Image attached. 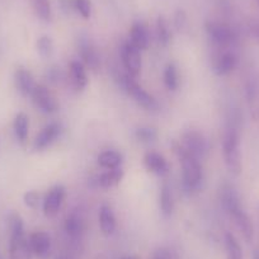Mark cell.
I'll return each mask as SVG.
<instances>
[{"label": "cell", "mask_w": 259, "mask_h": 259, "mask_svg": "<svg viewBox=\"0 0 259 259\" xmlns=\"http://www.w3.org/2000/svg\"><path fill=\"white\" fill-rule=\"evenodd\" d=\"M79 54H80L81 62H83L84 66L93 71L98 70L99 66H101V59H99L98 52L94 49L93 45L89 44V42H81L80 46H79Z\"/></svg>", "instance_id": "obj_17"}, {"label": "cell", "mask_w": 259, "mask_h": 259, "mask_svg": "<svg viewBox=\"0 0 259 259\" xmlns=\"http://www.w3.org/2000/svg\"><path fill=\"white\" fill-rule=\"evenodd\" d=\"M23 201L27 207L32 208V210H37L39 207V203H41V196H39L38 192L28 191L27 193H24Z\"/></svg>", "instance_id": "obj_32"}, {"label": "cell", "mask_w": 259, "mask_h": 259, "mask_svg": "<svg viewBox=\"0 0 259 259\" xmlns=\"http://www.w3.org/2000/svg\"><path fill=\"white\" fill-rule=\"evenodd\" d=\"M225 248L226 254H228L226 259H243V250H241L240 244L231 233L225 234Z\"/></svg>", "instance_id": "obj_26"}, {"label": "cell", "mask_w": 259, "mask_h": 259, "mask_svg": "<svg viewBox=\"0 0 259 259\" xmlns=\"http://www.w3.org/2000/svg\"><path fill=\"white\" fill-rule=\"evenodd\" d=\"M121 85L124 89V92L140 107L148 109V111H155L158 108V102H156V99L151 94H149L143 87L139 85L135 81V78L126 74V75L122 76Z\"/></svg>", "instance_id": "obj_4"}, {"label": "cell", "mask_w": 259, "mask_h": 259, "mask_svg": "<svg viewBox=\"0 0 259 259\" xmlns=\"http://www.w3.org/2000/svg\"><path fill=\"white\" fill-rule=\"evenodd\" d=\"M32 253L38 259H49L51 254V238L45 231H36L29 236Z\"/></svg>", "instance_id": "obj_12"}, {"label": "cell", "mask_w": 259, "mask_h": 259, "mask_svg": "<svg viewBox=\"0 0 259 259\" xmlns=\"http://www.w3.org/2000/svg\"><path fill=\"white\" fill-rule=\"evenodd\" d=\"M31 98L34 106L44 113H54V112L57 111L59 104H57L56 98L50 92V89L47 87L42 85V84L34 87Z\"/></svg>", "instance_id": "obj_8"}, {"label": "cell", "mask_w": 259, "mask_h": 259, "mask_svg": "<svg viewBox=\"0 0 259 259\" xmlns=\"http://www.w3.org/2000/svg\"><path fill=\"white\" fill-rule=\"evenodd\" d=\"M248 32L250 37L259 42V22H250L248 24Z\"/></svg>", "instance_id": "obj_35"}, {"label": "cell", "mask_w": 259, "mask_h": 259, "mask_svg": "<svg viewBox=\"0 0 259 259\" xmlns=\"http://www.w3.org/2000/svg\"><path fill=\"white\" fill-rule=\"evenodd\" d=\"M144 166L146 170L156 176H164L168 173V163L163 155L154 151H149L144 156Z\"/></svg>", "instance_id": "obj_16"}, {"label": "cell", "mask_w": 259, "mask_h": 259, "mask_svg": "<svg viewBox=\"0 0 259 259\" xmlns=\"http://www.w3.org/2000/svg\"><path fill=\"white\" fill-rule=\"evenodd\" d=\"M123 178V170L121 168L109 169L104 171L101 176L97 177V186L101 188H111V187L117 186Z\"/></svg>", "instance_id": "obj_22"}, {"label": "cell", "mask_w": 259, "mask_h": 259, "mask_svg": "<svg viewBox=\"0 0 259 259\" xmlns=\"http://www.w3.org/2000/svg\"><path fill=\"white\" fill-rule=\"evenodd\" d=\"M221 202H223L224 208H225V211L228 213L233 212L236 208L241 207L238 192L230 184H225L223 187V189H221Z\"/></svg>", "instance_id": "obj_20"}, {"label": "cell", "mask_w": 259, "mask_h": 259, "mask_svg": "<svg viewBox=\"0 0 259 259\" xmlns=\"http://www.w3.org/2000/svg\"><path fill=\"white\" fill-rule=\"evenodd\" d=\"M65 200V188L62 186H55L50 189L42 201L44 213L47 218H54L61 208Z\"/></svg>", "instance_id": "obj_10"}, {"label": "cell", "mask_w": 259, "mask_h": 259, "mask_svg": "<svg viewBox=\"0 0 259 259\" xmlns=\"http://www.w3.org/2000/svg\"><path fill=\"white\" fill-rule=\"evenodd\" d=\"M149 32L145 24L136 22L130 31V42L135 47H138L140 51H144L149 47Z\"/></svg>", "instance_id": "obj_18"}, {"label": "cell", "mask_w": 259, "mask_h": 259, "mask_svg": "<svg viewBox=\"0 0 259 259\" xmlns=\"http://www.w3.org/2000/svg\"><path fill=\"white\" fill-rule=\"evenodd\" d=\"M174 22H176V27L178 29H182L184 27V24H186V14H184V12L182 11H178L176 14V19H174Z\"/></svg>", "instance_id": "obj_36"}, {"label": "cell", "mask_w": 259, "mask_h": 259, "mask_svg": "<svg viewBox=\"0 0 259 259\" xmlns=\"http://www.w3.org/2000/svg\"><path fill=\"white\" fill-rule=\"evenodd\" d=\"M229 215L233 219L234 224H235L238 230L241 233L243 238L245 239V241L251 243L254 238V226L250 218L248 216V213L243 210V207H239L236 210H234L233 212L229 213Z\"/></svg>", "instance_id": "obj_13"}, {"label": "cell", "mask_w": 259, "mask_h": 259, "mask_svg": "<svg viewBox=\"0 0 259 259\" xmlns=\"http://www.w3.org/2000/svg\"><path fill=\"white\" fill-rule=\"evenodd\" d=\"M258 2H259V0H258Z\"/></svg>", "instance_id": "obj_42"}, {"label": "cell", "mask_w": 259, "mask_h": 259, "mask_svg": "<svg viewBox=\"0 0 259 259\" xmlns=\"http://www.w3.org/2000/svg\"><path fill=\"white\" fill-rule=\"evenodd\" d=\"M121 57L122 64H123L127 74L130 76H133V78H138L141 71V66H143V59H141L140 50L128 41L122 47Z\"/></svg>", "instance_id": "obj_7"}, {"label": "cell", "mask_w": 259, "mask_h": 259, "mask_svg": "<svg viewBox=\"0 0 259 259\" xmlns=\"http://www.w3.org/2000/svg\"><path fill=\"white\" fill-rule=\"evenodd\" d=\"M136 139L141 143H151V141L155 140L158 138V133H156L155 128H151V127H140V128L136 130Z\"/></svg>", "instance_id": "obj_31"}, {"label": "cell", "mask_w": 259, "mask_h": 259, "mask_svg": "<svg viewBox=\"0 0 259 259\" xmlns=\"http://www.w3.org/2000/svg\"><path fill=\"white\" fill-rule=\"evenodd\" d=\"M74 7L83 18L88 19L92 14L91 0H74Z\"/></svg>", "instance_id": "obj_33"}, {"label": "cell", "mask_w": 259, "mask_h": 259, "mask_svg": "<svg viewBox=\"0 0 259 259\" xmlns=\"http://www.w3.org/2000/svg\"><path fill=\"white\" fill-rule=\"evenodd\" d=\"M206 32L218 49H233L236 44V34L231 27L220 22H207Z\"/></svg>", "instance_id": "obj_5"}, {"label": "cell", "mask_w": 259, "mask_h": 259, "mask_svg": "<svg viewBox=\"0 0 259 259\" xmlns=\"http://www.w3.org/2000/svg\"><path fill=\"white\" fill-rule=\"evenodd\" d=\"M99 226L104 235H112L116 231L117 223L112 208L107 205H102L99 208Z\"/></svg>", "instance_id": "obj_19"}, {"label": "cell", "mask_w": 259, "mask_h": 259, "mask_svg": "<svg viewBox=\"0 0 259 259\" xmlns=\"http://www.w3.org/2000/svg\"><path fill=\"white\" fill-rule=\"evenodd\" d=\"M181 145L198 160L205 159L208 154L207 139L203 136V134L196 130H189L182 135Z\"/></svg>", "instance_id": "obj_6"}, {"label": "cell", "mask_w": 259, "mask_h": 259, "mask_svg": "<svg viewBox=\"0 0 259 259\" xmlns=\"http://www.w3.org/2000/svg\"><path fill=\"white\" fill-rule=\"evenodd\" d=\"M174 151L178 155L179 161L182 164V174H183V184L187 191L200 189L201 183L203 181L202 166L200 160L189 154L181 144L174 145Z\"/></svg>", "instance_id": "obj_2"}, {"label": "cell", "mask_w": 259, "mask_h": 259, "mask_svg": "<svg viewBox=\"0 0 259 259\" xmlns=\"http://www.w3.org/2000/svg\"><path fill=\"white\" fill-rule=\"evenodd\" d=\"M60 134H61V126L59 123L51 122V123L46 124L34 138L33 150L42 151L49 148V146H51L57 140Z\"/></svg>", "instance_id": "obj_11"}, {"label": "cell", "mask_w": 259, "mask_h": 259, "mask_svg": "<svg viewBox=\"0 0 259 259\" xmlns=\"http://www.w3.org/2000/svg\"><path fill=\"white\" fill-rule=\"evenodd\" d=\"M253 259H259V250L253 251Z\"/></svg>", "instance_id": "obj_38"}, {"label": "cell", "mask_w": 259, "mask_h": 259, "mask_svg": "<svg viewBox=\"0 0 259 259\" xmlns=\"http://www.w3.org/2000/svg\"><path fill=\"white\" fill-rule=\"evenodd\" d=\"M223 154L228 170L234 176H239L241 173L243 165H241L240 139H239V133L235 127L226 128L223 140Z\"/></svg>", "instance_id": "obj_3"}, {"label": "cell", "mask_w": 259, "mask_h": 259, "mask_svg": "<svg viewBox=\"0 0 259 259\" xmlns=\"http://www.w3.org/2000/svg\"><path fill=\"white\" fill-rule=\"evenodd\" d=\"M13 130L18 143L24 145L27 143V139H28L29 130V118L26 113H23V112L17 113L13 121Z\"/></svg>", "instance_id": "obj_21"}, {"label": "cell", "mask_w": 259, "mask_h": 259, "mask_svg": "<svg viewBox=\"0 0 259 259\" xmlns=\"http://www.w3.org/2000/svg\"><path fill=\"white\" fill-rule=\"evenodd\" d=\"M37 51L42 57H50L54 52V42L49 36L39 37L37 41Z\"/></svg>", "instance_id": "obj_30"}, {"label": "cell", "mask_w": 259, "mask_h": 259, "mask_svg": "<svg viewBox=\"0 0 259 259\" xmlns=\"http://www.w3.org/2000/svg\"><path fill=\"white\" fill-rule=\"evenodd\" d=\"M122 259H136V258H134V256H124V258Z\"/></svg>", "instance_id": "obj_39"}, {"label": "cell", "mask_w": 259, "mask_h": 259, "mask_svg": "<svg viewBox=\"0 0 259 259\" xmlns=\"http://www.w3.org/2000/svg\"><path fill=\"white\" fill-rule=\"evenodd\" d=\"M9 225V259H32L29 239L26 238L24 224L18 213H11Z\"/></svg>", "instance_id": "obj_1"}, {"label": "cell", "mask_w": 259, "mask_h": 259, "mask_svg": "<svg viewBox=\"0 0 259 259\" xmlns=\"http://www.w3.org/2000/svg\"><path fill=\"white\" fill-rule=\"evenodd\" d=\"M153 259H171V255H170V253L166 250V249L160 248V249H158L155 253H154Z\"/></svg>", "instance_id": "obj_37"}, {"label": "cell", "mask_w": 259, "mask_h": 259, "mask_svg": "<svg viewBox=\"0 0 259 259\" xmlns=\"http://www.w3.org/2000/svg\"><path fill=\"white\" fill-rule=\"evenodd\" d=\"M0 259H4V258H3V256H2V254H0Z\"/></svg>", "instance_id": "obj_41"}, {"label": "cell", "mask_w": 259, "mask_h": 259, "mask_svg": "<svg viewBox=\"0 0 259 259\" xmlns=\"http://www.w3.org/2000/svg\"><path fill=\"white\" fill-rule=\"evenodd\" d=\"M65 231L71 238H80L84 231V223L78 215H70L65 220Z\"/></svg>", "instance_id": "obj_25"}, {"label": "cell", "mask_w": 259, "mask_h": 259, "mask_svg": "<svg viewBox=\"0 0 259 259\" xmlns=\"http://www.w3.org/2000/svg\"><path fill=\"white\" fill-rule=\"evenodd\" d=\"M256 211H258V219H259V206H258V208H256Z\"/></svg>", "instance_id": "obj_40"}, {"label": "cell", "mask_w": 259, "mask_h": 259, "mask_svg": "<svg viewBox=\"0 0 259 259\" xmlns=\"http://www.w3.org/2000/svg\"><path fill=\"white\" fill-rule=\"evenodd\" d=\"M164 84L169 91H177V88H178V71H177L174 64L166 65L165 70H164Z\"/></svg>", "instance_id": "obj_28"}, {"label": "cell", "mask_w": 259, "mask_h": 259, "mask_svg": "<svg viewBox=\"0 0 259 259\" xmlns=\"http://www.w3.org/2000/svg\"><path fill=\"white\" fill-rule=\"evenodd\" d=\"M159 205H160L161 213H163L165 218L171 216V213H173L174 211V198L170 187L166 186V184H164V186L161 187L160 197H159Z\"/></svg>", "instance_id": "obj_23"}, {"label": "cell", "mask_w": 259, "mask_h": 259, "mask_svg": "<svg viewBox=\"0 0 259 259\" xmlns=\"http://www.w3.org/2000/svg\"><path fill=\"white\" fill-rule=\"evenodd\" d=\"M14 83H16L17 91L23 97H31L32 92L36 87L33 75L28 69L23 68V66L17 68L16 73H14Z\"/></svg>", "instance_id": "obj_15"}, {"label": "cell", "mask_w": 259, "mask_h": 259, "mask_svg": "<svg viewBox=\"0 0 259 259\" xmlns=\"http://www.w3.org/2000/svg\"><path fill=\"white\" fill-rule=\"evenodd\" d=\"M69 80H70L71 87L75 92H81L87 88L88 84V76H87L85 66L83 62L74 60L70 62L69 66Z\"/></svg>", "instance_id": "obj_14"}, {"label": "cell", "mask_w": 259, "mask_h": 259, "mask_svg": "<svg viewBox=\"0 0 259 259\" xmlns=\"http://www.w3.org/2000/svg\"><path fill=\"white\" fill-rule=\"evenodd\" d=\"M156 37H158V41L161 46H168V44L170 42L171 32L168 22L164 17H159L158 21H156Z\"/></svg>", "instance_id": "obj_27"}, {"label": "cell", "mask_w": 259, "mask_h": 259, "mask_svg": "<svg viewBox=\"0 0 259 259\" xmlns=\"http://www.w3.org/2000/svg\"><path fill=\"white\" fill-rule=\"evenodd\" d=\"M219 54L213 60V71L216 75L224 76L234 71L238 65V56L233 49H219Z\"/></svg>", "instance_id": "obj_9"}, {"label": "cell", "mask_w": 259, "mask_h": 259, "mask_svg": "<svg viewBox=\"0 0 259 259\" xmlns=\"http://www.w3.org/2000/svg\"><path fill=\"white\" fill-rule=\"evenodd\" d=\"M98 164L107 170L119 168V165L122 164V155L114 150L103 151L102 154H99Z\"/></svg>", "instance_id": "obj_24"}, {"label": "cell", "mask_w": 259, "mask_h": 259, "mask_svg": "<svg viewBox=\"0 0 259 259\" xmlns=\"http://www.w3.org/2000/svg\"><path fill=\"white\" fill-rule=\"evenodd\" d=\"M47 78L51 83H59L61 80V71L57 68H51L47 73Z\"/></svg>", "instance_id": "obj_34"}, {"label": "cell", "mask_w": 259, "mask_h": 259, "mask_svg": "<svg viewBox=\"0 0 259 259\" xmlns=\"http://www.w3.org/2000/svg\"><path fill=\"white\" fill-rule=\"evenodd\" d=\"M34 12L37 16L45 22H49L51 19V4L50 0H32Z\"/></svg>", "instance_id": "obj_29"}]
</instances>
